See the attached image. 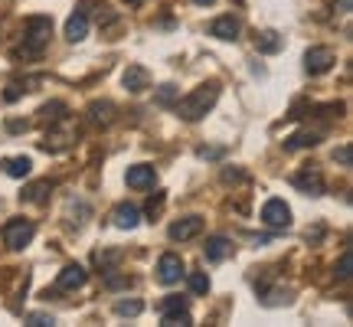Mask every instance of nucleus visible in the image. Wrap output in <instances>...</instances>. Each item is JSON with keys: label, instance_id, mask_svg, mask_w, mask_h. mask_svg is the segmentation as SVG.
Instances as JSON below:
<instances>
[{"label": "nucleus", "instance_id": "1", "mask_svg": "<svg viewBox=\"0 0 353 327\" xmlns=\"http://www.w3.org/2000/svg\"><path fill=\"white\" fill-rule=\"evenodd\" d=\"M216 99H219V86L216 82H206V86L193 88L187 99H176V115L183 121H200L206 112H213Z\"/></svg>", "mask_w": 353, "mask_h": 327}, {"label": "nucleus", "instance_id": "2", "mask_svg": "<svg viewBox=\"0 0 353 327\" xmlns=\"http://www.w3.org/2000/svg\"><path fill=\"white\" fill-rule=\"evenodd\" d=\"M50 33H52L50 17H30L23 33V56H39L43 46L50 43Z\"/></svg>", "mask_w": 353, "mask_h": 327}, {"label": "nucleus", "instance_id": "3", "mask_svg": "<svg viewBox=\"0 0 353 327\" xmlns=\"http://www.w3.org/2000/svg\"><path fill=\"white\" fill-rule=\"evenodd\" d=\"M33 232H37V226H33L30 219H10V223L3 226V242H7V249L20 252L33 242Z\"/></svg>", "mask_w": 353, "mask_h": 327}, {"label": "nucleus", "instance_id": "4", "mask_svg": "<svg viewBox=\"0 0 353 327\" xmlns=\"http://www.w3.org/2000/svg\"><path fill=\"white\" fill-rule=\"evenodd\" d=\"M161 321H164V327H187L190 324L187 298H180V295L164 298V304H161Z\"/></svg>", "mask_w": 353, "mask_h": 327}, {"label": "nucleus", "instance_id": "5", "mask_svg": "<svg viewBox=\"0 0 353 327\" xmlns=\"http://www.w3.org/2000/svg\"><path fill=\"white\" fill-rule=\"evenodd\" d=\"M334 63H337V56H334V50H327V46H314V50H307V56H304V69H307L311 76L330 72Z\"/></svg>", "mask_w": 353, "mask_h": 327}, {"label": "nucleus", "instance_id": "6", "mask_svg": "<svg viewBox=\"0 0 353 327\" xmlns=\"http://www.w3.org/2000/svg\"><path fill=\"white\" fill-rule=\"evenodd\" d=\"M262 219H265V226H272V229H288L291 226L288 203L285 200H268L262 206Z\"/></svg>", "mask_w": 353, "mask_h": 327}, {"label": "nucleus", "instance_id": "7", "mask_svg": "<svg viewBox=\"0 0 353 327\" xmlns=\"http://www.w3.org/2000/svg\"><path fill=\"white\" fill-rule=\"evenodd\" d=\"M157 278H161V285H176V281L183 278V262H180V255H174V252L161 255V262H157Z\"/></svg>", "mask_w": 353, "mask_h": 327}, {"label": "nucleus", "instance_id": "8", "mask_svg": "<svg viewBox=\"0 0 353 327\" xmlns=\"http://www.w3.org/2000/svg\"><path fill=\"white\" fill-rule=\"evenodd\" d=\"M200 229H203V219H200V216H183V219L170 223L167 236H170L174 242H187V239H193V236H200Z\"/></svg>", "mask_w": 353, "mask_h": 327}, {"label": "nucleus", "instance_id": "9", "mask_svg": "<svg viewBox=\"0 0 353 327\" xmlns=\"http://www.w3.org/2000/svg\"><path fill=\"white\" fill-rule=\"evenodd\" d=\"M291 180H294V187L304 190V193H311V197H321V193H324V177H321L317 167H304L301 174H294Z\"/></svg>", "mask_w": 353, "mask_h": 327}, {"label": "nucleus", "instance_id": "10", "mask_svg": "<svg viewBox=\"0 0 353 327\" xmlns=\"http://www.w3.org/2000/svg\"><path fill=\"white\" fill-rule=\"evenodd\" d=\"M121 82H125L128 92H134V95H138V92H144V88H151V72H148L144 66L134 63V66H128V69H125Z\"/></svg>", "mask_w": 353, "mask_h": 327}, {"label": "nucleus", "instance_id": "11", "mask_svg": "<svg viewBox=\"0 0 353 327\" xmlns=\"http://www.w3.org/2000/svg\"><path fill=\"white\" fill-rule=\"evenodd\" d=\"M85 278H88V272L82 265H65L63 272H59V278H56V285L63 291H79L85 285Z\"/></svg>", "mask_w": 353, "mask_h": 327}, {"label": "nucleus", "instance_id": "12", "mask_svg": "<svg viewBox=\"0 0 353 327\" xmlns=\"http://www.w3.org/2000/svg\"><path fill=\"white\" fill-rule=\"evenodd\" d=\"M88 115V125H95V128H108L114 121V105L112 101H92L85 108Z\"/></svg>", "mask_w": 353, "mask_h": 327}, {"label": "nucleus", "instance_id": "13", "mask_svg": "<svg viewBox=\"0 0 353 327\" xmlns=\"http://www.w3.org/2000/svg\"><path fill=\"white\" fill-rule=\"evenodd\" d=\"M112 219H114V226L118 229H134L141 223V210L134 206V203H118Z\"/></svg>", "mask_w": 353, "mask_h": 327}, {"label": "nucleus", "instance_id": "14", "mask_svg": "<svg viewBox=\"0 0 353 327\" xmlns=\"http://www.w3.org/2000/svg\"><path fill=\"white\" fill-rule=\"evenodd\" d=\"M210 37L216 39H239V20L236 17H216L213 23H210Z\"/></svg>", "mask_w": 353, "mask_h": 327}, {"label": "nucleus", "instance_id": "15", "mask_svg": "<svg viewBox=\"0 0 353 327\" xmlns=\"http://www.w3.org/2000/svg\"><path fill=\"white\" fill-rule=\"evenodd\" d=\"M128 187H134V190L154 187V167H148V164H134V167H128Z\"/></svg>", "mask_w": 353, "mask_h": 327}, {"label": "nucleus", "instance_id": "16", "mask_svg": "<svg viewBox=\"0 0 353 327\" xmlns=\"http://www.w3.org/2000/svg\"><path fill=\"white\" fill-rule=\"evenodd\" d=\"M203 252H206V259H210V262H223L229 252H232V242H229L226 236H210L206 246H203Z\"/></svg>", "mask_w": 353, "mask_h": 327}, {"label": "nucleus", "instance_id": "17", "mask_svg": "<svg viewBox=\"0 0 353 327\" xmlns=\"http://www.w3.org/2000/svg\"><path fill=\"white\" fill-rule=\"evenodd\" d=\"M88 33V20H85V13H72L69 20H65V39L69 43H82Z\"/></svg>", "mask_w": 353, "mask_h": 327}, {"label": "nucleus", "instance_id": "18", "mask_svg": "<svg viewBox=\"0 0 353 327\" xmlns=\"http://www.w3.org/2000/svg\"><path fill=\"white\" fill-rule=\"evenodd\" d=\"M281 46H285V39L278 37L275 30H262V33L255 37V50L265 52V56H272V52H278Z\"/></svg>", "mask_w": 353, "mask_h": 327}, {"label": "nucleus", "instance_id": "19", "mask_svg": "<svg viewBox=\"0 0 353 327\" xmlns=\"http://www.w3.org/2000/svg\"><path fill=\"white\" fill-rule=\"evenodd\" d=\"M72 144V135L69 131H56V128H50V135H46V141H43V151H63V148H69Z\"/></svg>", "mask_w": 353, "mask_h": 327}, {"label": "nucleus", "instance_id": "20", "mask_svg": "<svg viewBox=\"0 0 353 327\" xmlns=\"http://www.w3.org/2000/svg\"><path fill=\"white\" fill-rule=\"evenodd\" d=\"M3 170H7V177H30V170H33V161L30 157H10V161H3Z\"/></svg>", "mask_w": 353, "mask_h": 327}, {"label": "nucleus", "instance_id": "21", "mask_svg": "<svg viewBox=\"0 0 353 327\" xmlns=\"http://www.w3.org/2000/svg\"><path fill=\"white\" fill-rule=\"evenodd\" d=\"M317 141H321V135H311V131H298V135H291V138L285 141V151H298V148H314Z\"/></svg>", "mask_w": 353, "mask_h": 327}, {"label": "nucleus", "instance_id": "22", "mask_svg": "<svg viewBox=\"0 0 353 327\" xmlns=\"http://www.w3.org/2000/svg\"><path fill=\"white\" fill-rule=\"evenodd\" d=\"M63 115H65V101H50V105H43V108H39V118H43V121H50V125L63 121Z\"/></svg>", "mask_w": 353, "mask_h": 327}, {"label": "nucleus", "instance_id": "23", "mask_svg": "<svg viewBox=\"0 0 353 327\" xmlns=\"http://www.w3.org/2000/svg\"><path fill=\"white\" fill-rule=\"evenodd\" d=\"M46 190H50V180H37V184H30V187L23 190V200L43 203V200H46Z\"/></svg>", "mask_w": 353, "mask_h": 327}, {"label": "nucleus", "instance_id": "24", "mask_svg": "<svg viewBox=\"0 0 353 327\" xmlns=\"http://www.w3.org/2000/svg\"><path fill=\"white\" fill-rule=\"evenodd\" d=\"M141 311H144V304L134 301V298L131 301H114V315L118 317H138Z\"/></svg>", "mask_w": 353, "mask_h": 327}, {"label": "nucleus", "instance_id": "25", "mask_svg": "<svg viewBox=\"0 0 353 327\" xmlns=\"http://www.w3.org/2000/svg\"><path fill=\"white\" fill-rule=\"evenodd\" d=\"M190 291H193V295H206V291H210L206 272H190Z\"/></svg>", "mask_w": 353, "mask_h": 327}, {"label": "nucleus", "instance_id": "26", "mask_svg": "<svg viewBox=\"0 0 353 327\" xmlns=\"http://www.w3.org/2000/svg\"><path fill=\"white\" fill-rule=\"evenodd\" d=\"M176 101V86H161L157 88V105H174Z\"/></svg>", "mask_w": 353, "mask_h": 327}, {"label": "nucleus", "instance_id": "27", "mask_svg": "<svg viewBox=\"0 0 353 327\" xmlns=\"http://www.w3.org/2000/svg\"><path fill=\"white\" fill-rule=\"evenodd\" d=\"M350 252H343L341 255V262H337V268H334V272H337V278H341V281H350Z\"/></svg>", "mask_w": 353, "mask_h": 327}, {"label": "nucleus", "instance_id": "28", "mask_svg": "<svg viewBox=\"0 0 353 327\" xmlns=\"http://www.w3.org/2000/svg\"><path fill=\"white\" fill-rule=\"evenodd\" d=\"M118 259H121V252H118V249H114V252H105V255H101V252L95 255V262L101 265V272H108V265L118 262Z\"/></svg>", "mask_w": 353, "mask_h": 327}, {"label": "nucleus", "instance_id": "29", "mask_svg": "<svg viewBox=\"0 0 353 327\" xmlns=\"http://www.w3.org/2000/svg\"><path fill=\"white\" fill-rule=\"evenodd\" d=\"M334 161H341L343 167H350V164H353V148H350V144L337 148V151H334Z\"/></svg>", "mask_w": 353, "mask_h": 327}, {"label": "nucleus", "instance_id": "30", "mask_svg": "<svg viewBox=\"0 0 353 327\" xmlns=\"http://www.w3.org/2000/svg\"><path fill=\"white\" fill-rule=\"evenodd\" d=\"M26 324L30 327H50V324H56V321H52V315H26Z\"/></svg>", "mask_w": 353, "mask_h": 327}, {"label": "nucleus", "instance_id": "31", "mask_svg": "<svg viewBox=\"0 0 353 327\" xmlns=\"http://www.w3.org/2000/svg\"><path fill=\"white\" fill-rule=\"evenodd\" d=\"M239 180H242V170H236V167L223 170V184H239Z\"/></svg>", "mask_w": 353, "mask_h": 327}, {"label": "nucleus", "instance_id": "32", "mask_svg": "<svg viewBox=\"0 0 353 327\" xmlns=\"http://www.w3.org/2000/svg\"><path fill=\"white\" fill-rule=\"evenodd\" d=\"M161 206H164V193H157V197H151V203H148V213H161Z\"/></svg>", "mask_w": 353, "mask_h": 327}, {"label": "nucleus", "instance_id": "33", "mask_svg": "<svg viewBox=\"0 0 353 327\" xmlns=\"http://www.w3.org/2000/svg\"><path fill=\"white\" fill-rule=\"evenodd\" d=\"M3 99H7V101H17V99H20V86H17V82H13V86H7Z\"/></svg>", "mask_w": 353, "mask_h": 327}, {"label": "nucleus", "instance_id": "34", "mask_svg": "<svg viewBox=\"0 0 353 327\" xmlns=\"http://www.w3.org/2000/svg\"><path fill=\"white\" fill-rule=\"evenodd\" d=\"M334 7H337V13H350L353 0H337V3H334Z\"/></svg>", "mask_w": 353, "mask_h": 327}, {"label": "nucleus", "instance_id": "35", "mask_svg": "<svg viewBox=\"0 0 353 327\" xmlns=\"http://www.w3.org/2000/svg\"><path fill=\"white\" fill-rule=\"evenodd\" d=\"M219 154H223V151H219V148H210V151L203 148V151H200V157H219Z\"/></svg>", "mask_w": 353, "mask_h": 327}, {"label": "nucleus", "instance_id": "36", "mask_svg": "<svg viewBox=\"0 0 353 327\" xmlns=\"http://www.w3.org/2000/svg\"><path fill=\"white\" fill-rule=\"evenodd\" d=\"M193 3H200V7H210V3H216V0H193Z\"/></svg>", "mask_w": 353, "mask_h": 327}]
</instances>
